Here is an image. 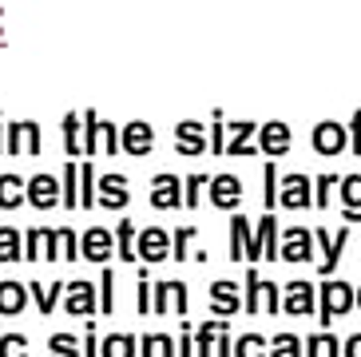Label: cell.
Wrapping results in <instances>:
<instances>
[{"label": "cell", "mask_w": 361, "mask_h": 357, "mask_svg": "<svg viewBox=\"0 0 361 357\" xmlns=\"http://www.w3.org/2000/svg\"><path fill=\"white\" fill-rule=\"evenodd\" d=\"M96 151H104V155H119V127L107 123V119H99L92 107L84 111V155H96Z\"/></svg>", "instance_id": "1"}, {"label": "cell", "mask_w": 361, "mask_h": 357, "mask_svg": "<svg viewBox=\"0 0 361 357\" xmlns=\"http://www.w3.org/2000/svg\"><path fill=\"white\" fill-rule=\"evenodd\" d=\"M243 305H246V314H278V305H282V290H278V282H266L262 274L250 266L246 270V298H243Z\"/></svg>", "instance_id": "2"}, {"label": "cell", "mask_w": 361, "mask_h": 357, "mask_svg": "<svg viewBox=\"0 0 361 357\" xmlns=\"http://www.w3.org/2000/svg\"><path fill=\"white\" fill-rule=\"evenodd\" d=\"M24 258L28 262H60V231H52V226L24 231Z\"/></svg>", "instance_id": "3"}, {"label": "cell", "mask_w": 361, "mask_h": 357, "mask_svg": "<svg viewBox=\"0 0 361 357\" xmlns=\"http://www.w3.org/2000/svg\"><path fill=\"white\" fill-rule=\"evenodd\" d=\"M258 258H266V262H278V219H274V214H262V219H258V231L250 234L246 262L255 266Z\"/></svg>", "instance_id": "4"}, {"label": "cell", "mask_w": 361, "mask_h": 357, "mask_svg": "<svg viewBox=\"0 0 361 357\" xmlns=\"http://www.w3.org/2000/svg\"><path fill=\"white\" fill-rule=\"evenodd\" d=\"M4 151L8 155H40V123L36 119H16V123H8V131H4Z\"/></svg>", "instance_id": "5"}, {"label": "cell", "mask_w": 361, "mask_h": 357, "mask_svg": "<svg viewBox=\"0 0 361 357\" xmlns=\"http://www.w3.org/2000/svg\"><path fill=\"white\" fill-rule=\"evenodd\" d=\"M135 254L143 266H155V262H167L171 258V231H163V226H147V231H139L135 238Z\"/></svg>", "instance_id": "6"}, {"label": "cell", "mask_w": 361, "mask_h": 357, "mask_svg": "<svg viewBox=\"0 0 361 357\" xmlns=\"http://www.w3.org/2000/svg\"><path fill=\"white\" fill-rule=\"evenodd\" d=\"M167 310H175V314H187V282H175V278H167V282H155V286H151V314H167Z\"/></svg>", "instance_id": "7"}, {"label": "cell", "mask_w": 361, "mask_h": 357, "mask_svg": "<svg viewBox=\"0 0 361 357\" xmlns=\"http://www.w3.org/2000/svg\"><path fill=\"white\" fill-rule=\"evenodd\" d=\"M211 147V131L199 123V119H183V123H175V151L187 159L202 155V151Z\"/></svg>", "instance_id": "8"}, {"label": "cell", "mask_w": 361, "mask_h": 357, "mask_svg": "<svg viewBox=\"0 0 361 357\" xmlns=\"http://www.w3.org/2000/svg\"><path fill=\"white\" fill-rule=\"evenodd\" d=\"M310 143H314V151H318V155H341V151L350 147V131H345L338 119H322V123L314 127Z\"/></svg>", "instance_id": "9"}, {"label": "cell", "mask_w": 361, "mask_h": 357, "mask_svg": "<svg viewBox=\"0 0 361 357\" xmlns=\"http://www.w3.org/2000/svg\"><path fill=\"white\" fill-rule=\"evenodd\" d=\"M318 298H322V326H329L334 317L345 314V310L357 302V294H353L345 282H326V286L318 290Z\"/></svg>", "instance_id": "10"}, {"label": "cell", "mask_w": 361, "mask_h": 357, "mask_svg": "<svg viewBox=\"0 0 361 357\" xmlns=\"http://www.w3.org/2000/svg\"><path fill=\"white\" fill-rule=\"evenodd\" d=\"M64 310L72 317H92L99 310V294H96V286L92 282H68V290H64Z\"/></svg>", "instance_id": "11"}, {"label": "cell", "mask_w": 361, "mask_h": 357, "mask_svg": "<svg viewBox=\"0 0 361 357\" xmlns=\"http://www.w3.org/2000/svg\"><path fill=\"white\" fill-rule=\"evenodd\" d=\"M119 147L128 151V155H151V147H155V131H151L147 119H131V123L119 127Z\"/></svg>", "instance_id": "12"}, {"label": "cell", "mask_w": 361, "mask_h": 357, "mask_svg": "<svg viewBox=\"0 0 361 357\" xmlns=\"http://www.w3.org/2000/svg\"><path fill=\"white\" fill-rule=\"evenodd\" d=\"M116 250V231H107V226H87L80 234V254H84L87 262H107Z\"/></svg>", "instance_id": "13"}, {"label": "cell", "mask_w": 361, "mask_h": 357, "mask_svg": "<svg viewBox=\"0 0 361 357\" xmlns=\"http://www.w3.org/2000/svg\"><path fill=\"white\" fill-rule=\"evenodd\" d=\"M28 202H32L36 210H52L56 202H64V190H60V178L48 175V171H40V175L28 178Z\"/></svg>", "instance_id": "14"}, {"label": "cell", "mask_w": 361, "mask_h": 357, "mask_svg": "<svg viewBox=\"0 0 361 357\" xmlns=\"http://www.w3.org/2000/svg\"><path fill=\"white\" fill-rule=\"evenodd\" d=\"M128 199H131V187H128V178L123 175H99L96 178V202L99 207H107V210H123L128 207Z\"/></svg>", "instance_id": "15"}, {"label": "cell", "mask_w": 361, "mask_h": 357, "mask_svg": "<svg viewBox=\"0 0 361 357\" xmlns=\"http://www.w3.org/2000/svg\"><path fill=\"white\" fill-rule=\"evenodd\" d=\"M290 143H294V139H290V123H282V119L258 123V151H262V155H270V159L286 155Z\"/></svg>", "instance_id": "16"}, {"label": "cell", "mask_w": 361, "mask_h": 357, "mask_svg": "<svg viewBox=\"0 0 361 357\" xmlns=\"http://www.w3.org/2000/svg\"><path fill=\"white\" fill-rule=\"evenodd\" d=\"M314 302H318V290L310 282H286L282 286V310H286L290 317H306L310 310H314Z\"/></svg>", "instance_id": "17"}, {"label": "cell", "mask_w": 361, "mask_h": 357, "mask_svg": "<svg viewBox=\"0 0 361 357\" xmlns=\"http://www.w3.org/2000/svg\"><path fill=\"white\" fill-rule=\"evenodd\" d=\"M179 202H183V183H179V175L163 171V175L151 178V207H155V210H175Z\"/></svg>", "instance_id": "18"}, {"label": "cell", "mask_w": 361, "mask_h": 357, "mask_svg": "<svg viewBox=\"0 0 361 357\" xmlns=\"http://www.w3.org/2000/svg\"><path fill=\"white\" fill-rule=\"evenodd\" d=\"M243 310V290H238V282H231V278H219V282H211V314L219 317H231Z\"/></svg>", "instance_id": "19"}, {"label": "cell", "mask_w": 361, "mask_h": 357, "mask_svg": "<svg viewBox=\"0 0 361 357\" xmlns=\"http://www.w3.org/2000/svg\"><path fill=\"white\" fill-rule=\"evenodd\" d=\"M207 199H211L219 210H234L238 202H243V183H238V175H211Z\"/></svg>", "instance_id": "20"}, {"label": "cell", "mask_w": 361, "mask_h": 357, "mask_svg": "<svg viewBox=\"0 0 361 357\" xmlns=\"http://www.w3.org/2000/svg\"><path fill=\"white\" fill-rule=\"evenodd\" d=\"M310 250H314V234L306 226H290L278 242V254H282V262H306Z\"/></svg>", "instance_id": "21"}, {"label": "cell", "mask_w": 361, "mask_h": 357, "mask_svg": "<svg viewBox=\"0 0 361 357\" xmlns=\"http://www.w3.org/2000/svg\"><path fill=\"white\" fill-rule=\"evenodd\" d=\"M278 202L286 210H302V207H310V175H286L282 178V190H278Z\"/></svg>", "instance_id": "22"}, {"label": "cell", "mask_w": 361, "mask_h": 357, "mask_svg": "<svg viewBox=\"0 0 361 357\" xmlns=\"http://www.w3.org/2000/svg\"><path fill=\"white\" fill-rule=\"evenodd\" d=\"M345 238H350V231H318L314 234V242L322 246V262H318V270L322 274H334V266H338V258H341V246H345Z\"/></svg>", "instance_id": "23"}, {"label": "cell", "mask_w": 361, "mask_h": 357, "mask_svg": "<svg viewBox=\"0 0 361 357\" xmlns=\"http://www.w3.org/2000/svg\"><path fill=\"white\" fill-rule=\"evenodd\" d=\"M28 286L24 282H12V278H4V282H0V314L4 317H16L24 310V305H28Z\"/></svg>", "instance_id": "24"}, {"label": "cell", "mask_w": 361, "mask_h": 357, "mask_svg": "<svg viewBox=\"0 0 361 357\" xmlns=\"http://www.w3.org/2000/svg\"><path fill=\"white\" fill-rule=\"evenodd\" d=\"M20 202H28V183L20 175H0V210H16Z\"/></svg>", "instance_id": "25"}, {"label": "cell", "mask_w": 361, "mask_h": 357, "mask_svg": "<svg viewBox=\"0 0 361 357\" xmlns=\"http://www.w3.org/2000/svg\"><path fill=\"white\" fill-rule=\"evenodd\" d=\"M250 234H255L250 219H246V214H231V262H243V258H246Z\"/></svg>", "instance_id": "26"}, {"label": "cell", "mask_w": 361, "mask_h": 357, "mask_svg": "<svg viewBox=\"0 0 361 357\" xmlns=\"http://www.w3.org/2000/svg\"><path fill=\"white\" fill-rule=\"evenodd\" d=\"M250 135H258V123L243 119V123H231V139H226V155H255V143Z\"/></svg>", "instance_id": "27"}, {"label": "cell", "mask_w": 361, "mask_h": 357, "mask_svg": "<svg viewBox=\"0 0 361 357\" xmlns=\"http://www.w3.org/2000/svg\"><path fill=\"white\" fill-rule=\"evenodd\" d=\"M99 357H139V337L135 334H107L99 341Z\"/></svg>", "instance_id": "28"}, {"label": "cell", "mask_w": 361, "mask_h": 357, "mask_svg": "<svg viewBox=\"0 0 361 357\" xmlns=\"http://www.w3.org/2000/svg\"><path fill=\"white\" fill-rule=\"evenodd\" d=\"M139 357H179V346L167 334H143L139 337Z\"/></svg>", "instance_id": "29"}, {"label": "cell", "mask_w": 361, "mask_h": 357, "mask_svg": "<svg viewBox=\"0 0 361 357\" xmlns=\"http://www.w3.org/2000/svg\"><path fill=\"white\" fill-rule=\"evenodd\" d=\"M341 210L350 222H361V175L341 178Z\"/></svg>", "instance_id": "30"}, {"label": "cell", "mask_w": 361, "mask_h": 357, "mask_svg": "<svg viewBox=\"0 0 361 357\" xmlns=\"http://www.w3.org/2000/svg\"><path fill=\"white\" fill-rule=\"evenodd\" d=\"M64 290H68L64 282H52V286H44V282H28V294H32V302H36V310H40V314H52L56 302H60V294H64Z\"/></svg>", "instance_id": "31"}, {"label": "cell", "mask_w": 361, "mask_h": 357, "mask_svg": "<svg viewBox=\"0 0 361 357\" xmlns=\"http://www.w3.org/2000/svg\"><path fill=\"white\" fill-rule=\"evenodd\" d=\"M24 258V234L16 226H0V266Z\"/></svg>", "instance_id": "32"}, {"label": "cell", "mask_w": 361, "mask_h": 357, "mask_svg": "<svg viewBox=\"0 0 361 357\" xmlns=\"http://www.w3.org/2000/svg\"><path fill=\"white\" fill-rule=\"evenodd\" d=\"M64 151L68 155H84V116L80 111L64 116Z\"/></svg>", "instance_id": "33"}, {"label": "cell", "mask_w": 361, "mask_h": 357, "mask_svg": "<svg viewBox=\"0 0 361 357\" xmlns=\"http://www.w3.org/2000/svg\"><path fill=\"white\" fill-rule=\"evenodd\" d=\"M135 238H139V231L131 226V219H119V226H116V250H119L123 262H135V258H139V254H135Z\"/></svg>", "instance_id": "34"}, {"label": "cell", "mask_w": 361, "mask_h": 357, "mask_svg": "<svg viewBox=\"0 0 361 357\" xmlns=\"http://www.w3.org/2000/svg\"><path fill=\"white\" fill-rule=\"evenodd\" d=\"M219 329H223V322H202L199 329H195V357H214V341H219Z\"/></svg>", "instance_id": "35"}, {"label": "cell", "mask_w": 361, "mask_h": 357, "mask_svg": "<svg viewBox=\"0 0 361 357\" xmlns=\"http://www.w3.org/2000/svg\"><path fill=\"white\" fill-rule=\"evenodd\" d=\"M48 357H84V341L72 334H52L48 337Z\"/></svg>", "instance_id": "36"}, {"label": "cell", "mask_w": 361, "mask_h": 357, "mask_svg": "<svg viewBox=\"0 0 361 357\" xmlns=\"http://www.w3.org/2000/svg\"><path fill=\"white\" fill-rule=\"evenodd\" d=\"M234 357H270V346L262 334H243L234 337Z\"/></svg>", "instance_id": "37"}, {"label": "cell", "mask_w": 361, "mask_h": 357, "mask_svg": "<svg viewBox=\"0 0 361 357\" xmlns=\"http://www.w3.org/2000/svg\"><path fill=\"white\" fill-rule=\"evenodd\" d=\"M195 234H199V226H175L171 231V258L175 262H187V250H191Z\"/></svg>", "instance_id": "38"}, {"label": "cell", "mask_w": 361, "mask_h": 357, "mask_svg": "<svg viewBox=\"0 0 361 357\" xmlns=\"http://www.w3.org/2000/svg\"><path fill=\"white\" fill-rule=\"evenodd\" d=\"M60 190H64V207H80V163H68L64 178H60Z\"/></svg>", "instance_id": "39"}, {"label": "cell", "mask_w": 361, "mask_h": 357, "mask_svg": "<svg viewBox=\"0 0 361 357\" xmlns=\"http://www.w3.org/2000/svg\"><path fill=\"white\" fill-rule=\"evenodd\" d=\"M80 207H96V167L92 163H80Z\"/></svg>", "instance_id": "40"}, {"label": "cell", "mask_w": 361, "mask_h": 357, "mask_svg": "<svg viewBox=\"0 0 361 357\" xmlns=\"http://www.w3.org/2000/svg\"><path fill=\"white\" fill-rule=\"evenodd\" d=\"M306 357H341V346L334 334H314L306 346Z\"/></svg>", "instance_id": "41"}, {"label": "cell", "mask_w": 361, "mask_h": 357, "mask_svg": "<svg viewBox=\"0 0 361 357\" xmlns=\"http://www.w3.org/2000/svg\"><path fill=\"white\" fill-rule=\"evenodd\" d=\"M270 357H306V349H302V341L294 334H278L270 341Z\"/></svg>", "instance_id": "42"}, {"label": "cell", "mask_w": 361, "mask_h": 357, "mask_svg": "<svg viewBox=\"0 0 361 357\" xmlns=\"http://www.w3.org/2000/svg\"><path fill=\"white\" fill-rule=\"evenodd\" d=\"M207 187H211V175H191L187 183H183V202H187V207H199Z\"/></svg>", "instance_id": "43"}, {"label": "cell", "mask_w": 361, "mask_h": 357, "mask_svg": "<svg viewBox=\"0 0 361 357\" xmlns=\"http://www.w3.org/2000/svg\"><path fill=\"white\" fill-rule=\"evenodd\" d=\"M60 231V262H75L80 258V234L72 226H56Z\"/></svg>", "instance_id": "44"}, {"label": "cell", "mask_w": 361, "mask_h": 357, "mask_svg": "<svg viewBox=\"0 0 361 357\" xmlns=\"http://www.w3.org/2000/svg\"><path fill=\"white\" fill-rule=\"evenodd\" d=\"M116 310V274L104 270L99 274V314H111Z\"/></svg>", "instance_id": "45"}, {"label": "cell", "mask_w": 361, "mask_h": 357, "mask_svg": "<svg viewBox=\"0 0 361 357\" xmlns=\"http://www.w3.org/2000/svg\"><path fill=\"white\" fill-rule=\"evenodd\" d=\"M0 357H28V337L24 334H4L0 337Z\"/></svg>", "instance_id": "46"}, {"label": "cell", "mask_w": 361, "mask_h": 357, "mask_svg": "<svg viewBox=\"0 0 361 357\" xmlns=\"http://www.w3.org/2000/svg\"><path fill=\"white\" fill-rule=\"evenodd\" d=\"M226 123H223V111H219V107H214V127H211V147H214V155H223L226 151Z\"/></svg>", "instance_id": "47"}, {"label": "cell", "mask_w": 361, "mask_h": 357, "mask_svg": "<svg viewBox=\"0 0 361 357\" xmlns=\"http://www.w3.org/2000/svg\"><path fill=\"white\" fill-rule=\"evenodd\" d=\"M139 314H151V282H147V266L139 270V302H135Z\"/></svg>", "instance_id": "48"}, {"label": "cell", "mask_w": 361, "mask_h": 357, "mask_svg": "<svg viewBox=\"0 0 361 357\" xmlns=\"http://www.w3.org/2000/svg\"><path fill=\"white\" fill-rule=\"evenodd\" d=\"M274 163H270V167H266V214H274V207H278V190H274Z\"/></svg>", "instance_id": "49"}, {"label": "cell", "mask_w": 361, "mask_h": 357, "mask_svg": "<svg viewBox=\"0 0 361 357\" xmlns=\"http://www.w3.org/2000/svg\"><path fill=\"white\" fill-rule=\"evenodd\" d=\"M338 175H322L318 178V195H314V207H329V190H334Z\"/></svg>", "instance_id": "50"}, {"label": "cell", "mask_w": 361, "mask_h": 357, "mask_svg": "<svg viewBox=\"0 0 361 357\" xmlns=\"http://www.w3.org/2000/svg\"><path fill=\"white\" fill-rule=\"evenodd\" d=\"M84 357H99V337L92 322H87V334H84Z\"/></svg>", "instance_id": "51"}, {"label": "cell", "mask_w": 361, "mask_h": 357, "mask_svg": "<svg viewBox=\"0 0 361 357\" xmlns=\"http://www.w3.org/2000/svg\"><path fill=\"white\" fill-rule=\"evenodd\" d=\"M214 346H219V357H234V341H231V334H226V326L219 329V341H214Z\"/></svg>", "instance_id": "52"}, {"label": "cell", "mask_w": 361, "mask_h": 357, "mask_svg": "<svg viewBox=\"0 0 361 357\" xmlns=\"http://www.w3.org/2000/svg\"><path fill=\"white\" fill-rule=\"evenodd\" d=\"M179 357H195V349H191V326L183 322V337H179Z\"/></svg>", "instance_id": "53"}, {"label": "cell", "mask_w": 361, "mask_h": 357, "mask_svg": "<svg viewBox=\"0 0 361 357\" xmlns=\"http://www.w3.org/2000/svg\"><path fill=\"white\" fill-rule=\"evenodd\" d=\"M345 357H361V334L345 341Z\"/></svg>", "instance_id": "54"}, {"label": "cell", "mask_w": 361, "mask_h": 357, "mask_svg": "<svg viewBox=\"0 0 361 357\" xmlns=\"http://www.w3.org/2000/svg\"><path fill=\"white\" fill-rule=\"evenodd\" d=\"M353 151H361V111L353 116Z\"/></svg>", "instance_id": "55"}, {"label": "cell", "mask_w": 361, "mask_h": 357, "mask_svg": "<svg viewBox=\"0 0 361 357\" xmlns=\"http://www.w3.org/2000/svg\"><path fill=\"white\" fill-rule=\"evenodd\" d=\"M0 119H4V116H0ZM4 131H8V127L0 123V155H4Z\"/></svg>", "instance_id": "56"}, {"label": "cell", "mask_w": 361, "mask_h": 357, "mask_svg": "<svg viewBox=\"0 0 361 357\" xmlns=\"http://www.w3.org/2000/svg\"><path fill=\"white\" fill-rule=\"evenodd\" d=\"M357 305H361V290H357Z\"/></svg>", "instance_id": "57"}]
</instances>
